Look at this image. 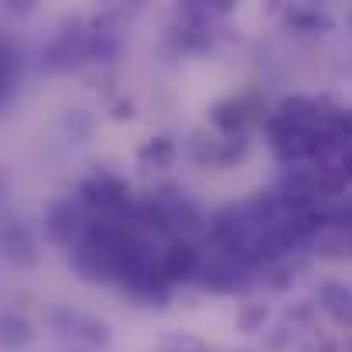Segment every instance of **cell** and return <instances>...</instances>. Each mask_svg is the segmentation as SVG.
I'll return each instance as SVG.
<instances>
[{"instance_id":"9c48e42d","label":"cell","mask_w":352,"mask_h":352,"mask_svg":"<svg viewBox=\"0 0 352 352\" xmlns=\"http://www.w3.org/2000/svg\"><path fill=\"white\" fill-rule=\"evenodd\" d=\"M28 342H31V325H28V318L17 315V311L3 315V318H0V346L14 352V349H24Z\"/></svg>"},{"instance_id":"8992f818","label":"cell","mask_w":352,"mask_h":352,"mask_svg":"<svg viewBox=\"0 0 352 352\" xmlns=\"http://www.w3.org/2000/svg\"><path fill=\"white\" fill-rule=\"evenodd\" d=\"M250 120H253V113H250L246 100H223V103L212 107V123L223 137H243Z\"/></svg>"},{"instance_id":"8fae6325","label":"cell","mask_w":352,"mask_h":352,"mask_svg":"<svg viewBox=\"0 0 352 352\" xmlns=\"http://www.w3.org/2000/svg\"><path fill=\"white\" fill-rule=\"evenodd\" d=\"M287 24L298 28V31H332V17H329V14H322V10H305V7L287 10Z\"/></svg>"},{"instance_id":"30bf717a","label":"cell","mask_w":352,"mask_h":352,"mask_svg":"<svg viewBox=\"0 0 352 352\" xmlns=\"http://www.w3.org/2000/svg\"><path fill=\"white\" fill-rule=\"evenodd\" d=\"M140 168H168L175 161V140L171 137H151L140 151H137Z\"/></svg>"},{"instance_id":"4fadbf2b","label":"cell","mask_w":352,"mask_h":352,"mask_svg":"<svg viewBox=\"0 0 352 352\" xmlns=\"http://www.w3.org/2000/svg\"><path fill=\"white\" fill-rule=\"evenodd\" d=\"M263 322H267V308H263V305H250V308H243V315H239V329H243V332H256Z\"/></svg>"},{"instance_id":"3957f363","label":"cell","mask_w":352,"mask_h":352,"mask_svg":"<svg viewBox=\"0 0 352 352\" xmlns=\"http://www.w3.org/2000/svg\"><path fill=\"white\" fill-rule=\"evenodd\" d=\"M89 230V219H86V212L79 209V202H72V199H58V202H52V209H48V216H45V233L52 243H58V246H79V239L86 236Z\"/></svg>"},{"instance_id":"7a4b0ae2","label":"cell","mask_w":352,"mask_h":352,"mask_svg":"<svg viewBox=\"0 0 352 352\" xmlns=\"http://www.w3.org/2000/svg\"><path fill=\"white\" fill-rule=\"evenodd\" d=\"M267 137H270L277 161H284V164L311 161V154H315V130H298V126L284 123L277 113L267 120Z\"/></svg>"},{"instance_id":"277c9868","label":"cell","mask_w":352,"mask_h":352,"mask_svg":"<svg viewBox=\"0 0 352 352\" xmlns=\"http://www.w3.org/2000/svg\"><path fill=\"white\" fill-rule=\"evenodd\" d=\"M199 263H202L199 250H195L192 243L175 239V243H168V246L161 250V280H164V284L192 280V277L199 274Z\"/></svg>"},{"instance_id":"6da1fadb","label":"cell","mask_w":352,"mask_h":352,"mask_svg":"<svg viewBox=\"0 0 352 352\" xmlns=\"http://www.w3.org/2000/svg\"><path fill=\"white\" fill-rule=\"evenodd\" d=\"M79 199L82 206L89 209H100L107 216H117V212H126L130 209V185L113 175V171H93L82 188H79Z\"/></svg>"},{"instance_id":"52a82bcc","label":"cell","mask_w":352,"mask_h":352,"mask_svg":"<svg viewBox=\"0 0 352 352\" xmlns=\"http://www.w3.org/2000/svg\"><path fill=\"white\" fill-rule=\"evenodd\" d=\"M318 298H322V308H325L332 318H339V322H352V291L346 287V284L329 280V284H322Z\"/></svg>"},{"instance_id":"ba28073f","label":"cell","mask_w":352,"mask_h":352,"mask_svg":"<svg viewBox=\"0 0 352 352\" xmlns=\"http://www.w3.org/2000/svg\"><path fill=\"white\" fill-rule=\"evenodd\" d=\"M0 250H7V256L17 260V263H31V260H34V243H31L28 230L17 226V223H10V226L0 233Z\"/></svg>"},{"instance_id":"5bb4252c","label":"cell","mask_w":352,"mask_h":352,"mask_svg":"<svg viewBox=\"0 0 352 352\" xmlns=\"http://www.w3.org/2000/svg\"><path fill=\"white\" fill-rule=\"evenodd\" d=\"M349 28H352V10H349Z\"/></svg>"},{"instance_id":"7c38bea8","label":"cell","mask_w":352,"mask_h":352,"mask_svg":"<svg viewBox=\"0 0 352 352\" xmlns=\"http://www.w3.org/2000/svg\"><path fill=\"white\" fill-rule=\"evenodd\" d=\"M157 349L161 352H206V342L195 339V336H185V332H168V336H161Z\"/></svg>"},{"instance_id":"5b68a950","label":"cell","mask_w":352,"mask_h":352,"mask_svg":"<svg viewBox=\"0 0 352 352\" xmlns=\"http://www.w3.org/2000/svg\"><path fill=\"white\" fill-rule=\"evenodd\" d=\"M52 322H55L65 336H76V339H82V342H89V346H103V342H110L107 325L96 322V318H86V315H79V311H55Z\"/></svg>"}]
</instances>
